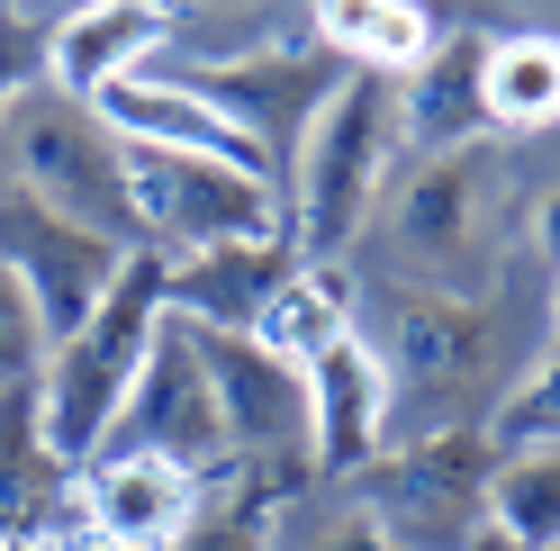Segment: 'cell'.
<instances>
[{
    "label": "cell",
    "mask_w": 560,
    "mask_h": 551,
    "mask_svg": "<svg viewBox=\"0 0 560 551\" xmlns=\"http://www.w3.org/2000/svg\"><path fill=\"white\" fill-rule=\"evenodd\" d=\"M398 99L380 73H335V91L317 99V118L290 145V245L299 262H343L353 235L371 226V209L398 181Z\"/></svg>",
    "instance_id": "obj_1"
},
{
    "label": "cell",
    "mask_w": 560,
    "mask_h": 551,
    "mask_svg": "<svg viewBox=\"0 0 560 551\" xmlns=\"http://www.w3.org/2000/svg\"><path fill=\"white\" fill-rule=\"evenodd\" d=\"M154 335H163V254H127L109 298H100L91 317L37 362V380H27L37 434H46V453L63 470H82L100 443H109L136 371H145V353H154Z\"/></svg>",
    "instance_id": "obj_2"
},
{
    "label": "cell",
    "mask_w": 560,
    "mask_h": 551,
    "mask_svg": "<svg viewBox=\"0 0 560 551\" xmlns=\"http://www.w3.org/2000/svg\"><path fill=\"white\" fill-rule=\"evenodd\" d=\"M0 163H10V181L27 209H46L63 226L100 235V245L136 254V218H127V145L109 127H100V109H82V99H63L46 82H27L10 109H0Z\"/></svg>",
    "instance_id": "obj_3"
},
{
    "label": "cell",
    "mask_w": 560,
    "mask_h": 551,
    "mask_svg": "<svg viewBox=\"0 0 560 551\" xmlns=\"http://www.w3.org/2000/svg\"><path fill=\"white\" fill-rule=\"evenodd\" d=\"M127 218H136V254H163V262L290 235V209L271 181L199 154H145V145H127Z\"/></svg>",
    "instance_id": "obj_4"
},
{
    "label": "cell",
    "mask_w": 560,
    "mask_h": 551,
    "mask_svg": "<svg viewBox=\"0 0 560 551\" xmlns=\"http://www.w3.org/2000/svg\"><path fill=\"white\" fill-rule=\"evenodd\" d=\"M380 380H389V443L398 425L425 443L452 434L462 417V380L479 371V307L462 290H398L389 298V335H362Z\"/></svg>",
    "instance_id": "obj_5"
},
{
    "label": "cell",
    "mask_w": 560,
    "mask_h": 551,
    "mask_svg": "<svg viewBox=\"0 0 560 551\" xmlns=\"http://www.w3.org/2000/svg\"><path fill=\"white\" fill-rule=\"evenodd\" d=\"M100 453H145V461H172L190 479H218L226 470L218 389H208V362H199L190 326L163 317V335H154V353H145V371H136V389H127V407H118V425H109Z\"/></svg>",
    "instance_id": "obj_6"
},
{
    "label": "cell",
    "mask_w": 560,
    "mask_h": 551,
    "mask_svg": "<svg viewBox=\"0 0 560 551\" xmlns=\"http://www.w3.org/2000/svg\"><path fill=\"white\" fill-rule=\"evenodd\" d=\"M199 362H208V389H218V425H226V461L244 470H271V479H299L307 470V380L290 362H271L254 335H199Z\"/></svg>",
    "instance_id": "obj_7"
},
{
    "label": "cell",
    "mask_w": 560,
    "mask_h": 551,
    "mask_svg": "<svg viewBox=\"0 0 560 551\" xmlns=\"http://www.w3.org/2000/svg\"><path fill=\"white\" fill-rule=\"evenodd\" d=\"M118 245H100V235H82V226H63V218H46V209H0V271L27 290V307H37V343L55 353L63 335H73L100 298H109V281H118Z\"/></svg>",
    "instance_id": "obj_8"
},
{
    "label": "cell",
    "mask_w": 560,
    "mask_h": 551,
    "mask_svg": "<svg viewBox=\"0 0 560 551\" xmlns=\"http://www.w3.org/2000/svg\"><path fill=\"white\" fill-rule=\"evenodd\" d=\"M100 127L118 136V145H145V154H199V163H226V172H254V181L280 190V163L244 136L218 99H208L199 82H154V73H127L91 99Z\"/></svg>",
    "instance_id": "obj_9"
},
{
    "label": "cell",
    "mask_w": 560,
    "mask_h": 551,
    "mask_svg": "<svg viewBox=\"0 0 560 551\" xmlns=\"http://www.w3.org/2000/svg\"><path fill=\"white\" fill-rule=\"evenodd\" d=\"M299 380H307V470L317 479H362V470L389 461V380H380L362 326L343 343H326Z\"/></svg>",
    "instance_id": "obj_10"
},
{
    "label": "cell",
    "mask_w": 560,
    "mask_h": 551,
    "mask_svg": "<svg viewBox=\"0 0 560 551\" xmlns=\"http://www.w3.org/2000/svg\"><path fill=\"white\" fill-rule=\"evenodd\" d=\"M199 515V479L145 461V453H100L73 470V534L109 542V551H163ZM63 534V542H73Z\"/></svg>",
    "instance_id": "obj_11"
},
{
    "label": "cell",
    "mask_w": 560,
    "mask_h": 551,
    "mask_svg": "<svg viewBox=\"0 0 560 551\" xmlns=\"http://www.w3.org/2000/svg\"><path fill=\"white\" fill-rule=\"evenodd\" d=\"M299 271L290 235H262V245H218V254H182L163 262V317L199 326V335H254L262 298Z\"/></svg>",
    "instance_id": "obj_12"
},
{
    "label": "cell",
    "mask_w": 560,
    "mask_h": 551,
    "mask_svg": "<svg viewBox=\"0 0 560 551\" xmlns=\"http://www.w3.org/2000/svg\"><path fill=\"white\" fill-rule=\"evenodd\" d=\"M163 37H172V10H145V0H127V10H63L55 27H46V91H63V99H91L109 91V82H127V73H145V63L163 55Z\"/></svg>",
    "instance_id": "obj_13"
},
{
    "label": "cell",
    "mask_w": 560,
    "mask_h": 551,
    "mask_svg": "<svg viewBox=\"0 0 560 551\" xmlns=\"http://www.w3.org/2000/svg\"><path fill=\"white\" fill-rule=\"evenodd\" d=\"M73 534V470L46 453L27 380L0 389V542H63Z\"/></svg>",
    "instance_id": "obj_14"
},
{
    "label": "cell",
    "mask_w": 560,
    "mask_h": 551,
    "mask_svg": "<svg viewBox=\"0 0 560 551\" xmlns=\"http://www.w3.org/2000/svg\"><path fill=\"white\" fill-rule=\"evenodd\" d=\"M479 181H488V145L425 154L407 172V181H398V245H407V262H434V271H462L470 262V235L488 218Z\"/></svg>",
    "instance_id": "obj_15"
},
{
    "label": "cell",
    "mask_w": 560,
    "mask_h": 551,
    "mask_svg": "<svg viewBox=\"0 0 560 551\" xmlns=\"http://www.w3.org/2000/svg\"><path fill=\"white\" fill-rule=\"evenodd\" d=\"M398 99V145H425V154H470L488 136V109H479V46L470 37H443L407 82H389Z\"/></svg>",
    "instance_id": "obj_16"
},
{
    "label": "cell",
    "mask_w": 560,
    "mask_h": 551,
    "mask_svg": "<svg viewBox=\"0 0 560 551\" xmlns=\"http://www.w3.org/2000/svg\"><path fill=\"white\" fill-rule=\"evenodd\" d=\"M343 335H353V271L343 262H299L290 281L262 298V317H254V343L271 362H290V371H307Z\"/></svg>",
    "instance_id": "obj_17"
},
{
    "label": "cell",
    "mask_w": 560,
    "mask_h": 551,
    "mask_svg": "<svg viewBox=\"0 0 560 551\" xmlns=\"http://www.w3.org/2000/svg\"><path fill=\"white\" fill-rule=\"evenodd\" d=\"M479 109H488V127H551V109H560L551 27H515V37L479 46Z\"/></svg>",
    "instance_id": "obj_18"
},
{
    "label": "cell",
    "mask_w": 560,
    "mask_h": 551,
    "mask_svg": "<svg viewBox=\"0 0 560 551\" xmlns=\"http://www.w3.org/2000/svg\"><path fill=\"white\" fill-rule=\"evenodd\" d=\"M280 489H290V479L226 461L218 479H199V515H190L163 551H271V506H280Z\"/></svg>",
    "instance_id": "obj_19"
},
{
    "label": "cell",
    "mask_w": 560,
    "mask_h": 551,
    "mask_svg": "<svg viewBox=\"0 0 560 551\" xmlns=\"http://www.w3.org/2000/svg\"><path fill=\"white\" fill-rule=\"evenodd\" d=\"M479 534L506 542V551H551V542H560V461H551V453H524V461H498V470H488Z\"/></svg>",
    "instance_id": "obj_20"
},
{
    "label": "cell",
    "mask_w": 560,
    "mask_h": 551,
    "mask_svg": "<svg viewBox=\"0 0 560 551\" xmlns=\"http://www.w3.org/2000/svg\"><path fill=\"white\" fill-rule=\"evenodd\" d=\"M551 434H560V389H551V362H534V371L506 380L498 407H488L479 443H488V461H524V453H551Z\"/></svg>",
    "instance_id": "obj_21"
},
{
    "label": "cell",
    "mask_w": 560,
    "mask_h": 551,
    "mask_svg": "<svg viewBox=\"0 0 560 551\" xmlns=\"http://www.w3.org/2000/svg\"><path fill=\"white\" fill-rule=\"evenodd\" d=\"M37 362H46V343H37V307H27V290L0 271V389H10V380H37Z\"/></svg>",
    "instance_id": "obj_22"
},
{
    "label": "cell",
    "mask_w": 560,
    "mask_h": 551,
    "mask_svg": "<svg viewBox=\"0 0 560 551\" xmlns=\"http://www.w3.org/2000/svg\"><path fill=\"white\" fill-rule=\"evenodd\" d=\"M326 551H380V534H371V515H353V525H343Z\"/></svg>",
    "instance_id": "obj_23"
},
{
    "label": "cell",
    "mask_w": 560,
    "mask_h": 551,
    "mask_svg": "<svg viewBox=\"0 0 560 551\" xmlns=\"http://www.w3.org/2000/svg\"><path fill=\"white\" fill-rule=\"evenodd\" d=\"M55 551H109V542H91V534H73V542H55Z\"/></svg>",
    "instance_id": "obj_24"
},
{
    "label": "cell",
    "mask_w": 560,
    "mask_h": 551,
    "mask_svg": "<svg viewBox=\"0 0 560 551\" xmlns=\"http://www.w3.org/2000/svg\"><path fill=\"white\" fill-rule=\"evenodd\" d=\"M0 551H55V542H0Z\"/></svg>",
    "instance_id": "obj_25"
},
{
    "label": "cell",
    "mask_w": 560,
    "mask_h": 551,
    "mask_svg": "<svg viewBox=\"0 0 560 551\" xmlns=\"http://www.w3.org/2000/svg\"><path fill=\"white\" fill-rule=\"evenodd\" d=\"M470 551H506V542H488V534H479V542H470Z\"/></svg>",
    "instance_id": "obj_26"
}]
</instances>
